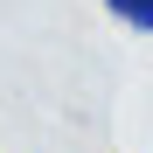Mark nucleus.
<instances>
[{
  "label": "nucleus",
  "instance_id": "f257e3e1",
  "mask_svg": "<svg viewBox=\"0 0 153 153\" xmlns=\"http://www.w3.org/2000/svg\"><path fill=\"white\" fill-rule=\"evenodd\" d=\"M118 28H132V35H153V0H97Z\"/></svg>",
  "mask_w": 153,
  "mask_h": 153
}]
</instances>
